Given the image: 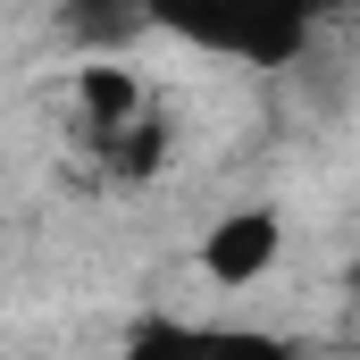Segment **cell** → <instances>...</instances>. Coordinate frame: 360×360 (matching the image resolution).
<instances>
[{
	"instance_id": "cell-1",
	"label": "cell",
	"mask_w": 360,
	"mask_h": 360,
	"mask_svg": "<svg viewBox=\"0 0 360 360\" xmlns=\"http://www.w3.org/2000/svg\"><path fill=\"white\" fill-rule=\"evenodd\" d=\"M335 0H143L151 25H168L184 42L235 59V68H285L310 51V34L327 25Z\"/></svg>"
},
{
	"instance_id": "cell-2",
	"label": "cell",
	"mask_w": 360,
	"mask_h": 360,
	"mask_svg": "<svg viewBox=\"0 0 360 360\" xmlns=\"http://www.w3.org/2000/svg\"><path fill=\"white\" fill-rule=\"evenodd\" d=\"M117 360H293L285 335L260 327H193V319H143Z\"/></svg>"
},
{
	"instance_id": "cell-3",
	"label": "cell",
	"mask_w": 360,
	"mask_h": 360,
	"mask_svg": "<svg viewBox=\"0 0 360 360\" xmlns=\"http://www.w3.org/2000/svg\"><path fill=\"white\" fill-rule=\"evenodd\" d=\"M276 243H285L276 210H235V218H218L201 235V269L218 276V285H252V276H269Z\"/></svg>"
},
{
	"instance_id": "cell-4",
	"label": "cell",
	"mask_w": 360,
	"mask_h": 360,
	"mask_svg": "<svg viewBox=\"0 0 360 360\" xmlns=\"http://www.w3.org/2000/svg\"><path fill=\"white\" fill-rule=\"evenodd\" d=\"M59 25H68L76 42H126V34L151 25V17H143V0H59Z\"/></svg>"
}]
</instances>
